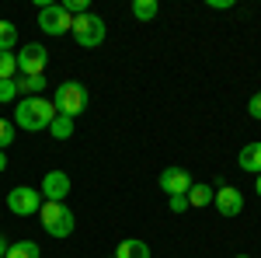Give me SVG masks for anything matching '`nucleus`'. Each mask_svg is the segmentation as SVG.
Segmentation results:
<instances>
[{"label": "nucleus", "instance_id": "1", "mask_svg": "<svg viewBox=\"0 0 261 258\" xmlns=\"http://www.w3.org/2000/svg\"><path fill=\"white\" fill-rule=\"evenodd\" d=\"M56 119V105L49 98H21L14 105V126L28 129V133H39V129H49Z\"/></svg>", "mask_w": 261, "mask_h": 258}, {"label": "nucleus", "instance_id": "2", "mask_svg": "<svg viewBox=\"0 0 261 258\" xmlns=\"http://www.w3.org/2000/svg\"><path fill=\"white\" fill-rule=\"evenodd\" d=\"M39 220H42V230H45L49 238H56V241L70 238L73 227H77V217H73V209H70L66 202H42Z\"/></svg>", "mask_w": 261, "mask_h": 258}, {"label": "nucleus", "instance_id": "3", "mask_svg": "<svg viewBox=\"0 0 261 258\" xmlns=\"http://www.w3.org/2000/svg\"><path fill=\"white\" fill-rule=\"evenodd\" d=\"M53 105H56V115L77 119L84 108H87V87H84L81 80H66V84H60V87H56Z\"/></svg>", "mask_w": 261, "mask_h": 258}, {"label": "nucleus", "instance_id": "4", "mask_svg": "<svg viewBox=\"0 0 261 258\" xmlns=\"http://www.w3.org/2000/svg\"><path fill=\"white\" fill-rule=\"evenodd\" d=\"M42 192L39 189H32V185H14L11 192H7V209L14 213V217H35L42 209Z\"/></svg>", "mask_w": 261, "mask_h": 258}, {"label": "nucleus", "instance_id": "5", "mask_svg": "<svg viewBox=\"0 0 261 258\" xmlns=\"http://www.w3.org/2000/svg\"><path fill=\"white\" fill-rule=\"evenodd\" d=\"M70 35L77 39L81 49H94V45L105 42V21H101L98 14H81V18H73Z\"/></svg>", "mask_w": 261, "mask_h": 258}, {"label": "nucleus", "instance_id": "6", "mask_svg": "<svg viewBox=\"0 0 261 258\" xmlns=\"http://www.w3.org/2000/svg\"><path fill=\"white\" fill-rule=\"evenodd\" d=\"M39 28L45 35H70V28H73V18L66 14V7L63 4H45L39 7Z\"/></svg>", "mask_w": 261, "mask_h": 258}, {"label": "nucleus", "instance_id": "7", "mask_svg": "<svg viewBox=\"0 0 261 258\" xmlns=\"http://www.w3.org/2000/svg\"><path fill=\"white\" fill-rule=\"evenodd\" d=\"M45 63H49V53L42 42H28L21 45L18 53V77H42L45 74Z\"/></svg>", "mask_w": 261, "mask_h": 258}, {"label": "nucleus", "instance_id": "8", "mask_svg": "<svg viewBox=\"0 0 261 258\" xmlns=\"http://www.w3.org/2000/svg\"><path fill=\"white\" fill-rule=\"evenodd\" d=\"M164 196H188V189H192V175L185 171V168H164L161 178H157Z\"/></svg>", "mask_w": 261, "mask_h": 258}, {"label": "nucleus", "instance_id": "9", "mask_svg": "<svg viewBox=\"0 0 261 258\" xmlns=\"http://www.w3.org/2000/svg\"><path fill=\"white\" fill-rule=\"evenodd\" d=\"M213 206L220 209V217H241L244 192L233 189V185H223V189H216V196H213Z\"/></svg>", "mask_w": 261, "mask_h": 258}, {"label": "nucleus", "instance_id": "10", "mask_svg": "<svg viewBox=\"0 0 261 258\" xmlns=\"http://www.w3.org/2000/svg\"><path fill=\"white\" fill-rule=\"evenodd\" d=\"M42 199L45 202H63V199L70 196V175H63V171H49L45 178H42Z\"/></svg>", "mask_w": 261, "mask_h": 258}, {"label": "nucleus", "instance_id": "11", "mask_svg": "<svg viewBox=\"0 0 261 258\" xmlns=\"http://www.w3.org/2000/svg\"><path fill=\"white\" fill-rule=\"evenodd\" d=\"M237 164H241V171H247V175H254L258 178L261 175V143L254 139V143H247L241 150V157H237Z\"/></svg>", "mask_w": 261, "mask_h": 258}, {"label": "nucleus", "instance_id": "12", "mask_svg": "<svg viewBox=\"0 0 261 258\" xmlns=\"http://www.w3.org/2000/svg\"><path fill=\"white\" fill-rule=\"evenodd\" d=\"M213 196H216V189L213 185H205V181H192V189H188V206H195V209H202V206H213Z\"/></svg>", "mask_w": 261, "mask_h": 258}, {"label": "nucleus", "instance_id": "13", "mask_svg": "<svg viewBox=\"0 0 261 258\" xmlns=\"http://www.w3.org/2000/svg\"><path fill=\"white\" fill-rule=\"evenodd\" d=\"M115 258H150V244L140 238H125L115 248Z\"/></svg>", "mask_w": 261, "mask_h": 258}, {"label": "nucleus", "instance_id": "14", "mask_svg": "<svg viewBox=\"0 0 261 258\" xmlns=\"http://www.w3.org/2000/svg\"><path fill=\"white\" fill-rule=\"evenodd\" d=\"M14 84H18V95H24V98H42V91L49 87L45 74L42 77H14Z\"/></svg>", "mask_w": 261, "mask_h": 258}, {"label": "nucleus", "instance_id": "15", "mask_svg": "<svg viewBox=\"0 0 261 258\" xmlns=\"http://www.w3.org/2000/svg\"><path fill=\"white\" fill-rule=\"evenodd\" d=\"M39 255H42V248L35 244V241H14L4 258H39Z\"/></svg>", "mask_w": 261, "mask_h": 258}, {"label": "nucleus", "instance_id": "16", "mask_svg": "<svg viewBox=\"0 0 261 258\" xmlns=\"http://www.w3.org/2000/svg\"><path fill=\"white\" fill-rule=\"evenodd\" d=\"M161 14V4L157 0H133V18L136 21H153Z\"/></svg>", "mask_w": 261, "mask_h": 258}, {"label": "nucleus", "instance_id": "17", "mask_svg": "<svg viewBox=\"0 0 261 258\" xmlns=\"http://www.w3.org/2000/svg\"><path fill=\"white\" fill-rule=\"evenodd\" d=\"M49 133H53V139H70V136H73V119L56 115V119H53V126H49Z\"/></svg>", "mask_w": 261, "mask_h": 258}, {"label": "nucleus", "instance_id": "18", "mask_svg": "<svg viewBox=\"0 0 261 258\" xmlns=\"http://www.w3.org/2000/svg\"><path fill=\"white\" fill-rule=\"evenodd\" d=\"M14 45H18V28H14L11 21H0V49L11 53Z\"/></svg>", "mask_w": 261, "mask_h": 258}, {"label": "nucleus", "instance_id": "19", "mask_svg": "<svg viewBox=\"0 0 261 258\" xmlns=\"http://www.w3.org/2000/svg\"><path fill=\"white\" fill-rule=\"evenodd\" d=\"M14 74H18V56L0 49V80H14Z\"/></svg>", "mask_w": 261, "mask_h": 258}, {"label": "nucleus", "instance_id": "20", "mask_svg": "<svg viewBox=\"0 0 261 258\" xmlns=\"http://www.w3.org/2000/svg\"><path fill=\"white\" fill-rule=\"evenodd\" d=\"M11 143H14V122L0 119V150H7Z\"/></svg>", "mask_w": 261, "mask_h": 258}, {"label": "nucleus", "instance_id": "21", "mask_svg": "<svg viewBox=\"0 0 261 258\" xmlns=\"http://www.w3.org/2000/svg\"><path fill=\"white\" fill-rule=\"evenodd\" d=\"M14 98H18V84L14 80H0V105H7Z\"/></svg>", "mask_w": 261, "mask_h": 258}, {"label": "nucleus", "instance_id": "22", "mask_svg": "<svg viewBox=\"0 0 261 258\" xmlns=\"http://www.w3.org/2000/svg\"><path fill=\"white\" fill-rule=\"evenodd\" d=\"M167 206H171V213H185V209H188V199L185 196H167Z\"/></svg>", "mask_w": 261, "mask_h": 258}, {"label": "nucleus", "instance_id": "23", "mask_svg": "<svg viewBox=\"0 0 261 258\" xmlns=\"http://www.w3.org/2000/svg\"><path fill=\"white\" fill-rule=\"evenodd\" d=\"M247 112H251V119L261 122V91H258V95H251V101H247Z\"/></svg>", "mask_w": 261, "mask_h": 258}, {"label": "nucleus", "instance_id": "24", "mask_svg": "<svg viewBox=\"0 0 261 258\" xmlns=\"http://www.w3.org/2000/svg\"><path fill=\"white\" fill-rule=\"evenodd\" d=\"M209 7H216V11H230V7H233V0H209Z\"/></svg>", "mask_w": 261, "mask_h": 258}, {"label": "nucleus", "instance_id": "25", "mask_svg": "<svg viewBox=\"0 0 261 258\" xmlns=\"http://www.w3.org/2000/svg\"><path fill=\"white\" fill-rule=\"evenodd\" d=\"M7 248H11V244H7V241H4V234H0V258L7 255Z\"/></svg>", "mask_w": 261, "mask_h": 258}, {"label": "nucleus", "instance_id": "26", "mask_svg": "<svg viewBox=\"0 0 261 258\" xmlns=\"http://www.w3.org/2000/svg\"><path fill=\"white\" fill-rule=\"evenodd\" d=\"M4 171H7V154L0 150V175H4Z\"/></svg>", "mask_w": 261, "mask_h": 258}, {"label": "nucleus", "instance_id": "27", "mask_svg": "<svg viewBox=\"0 0 261 258\" xmlns=\"http://www.w3.org/2000/svg\"><path fill=\"white\" fill-rule=\"evenodd\" d=\"M254 192H258V196H261V175H258V181H254Z\"/></svg>", "mask_w": 261, "mask_h": 258}, {"label": "nucleus", "instance_id": "28", "mask_svg": "<svg viewBox=\"0 0 261 258\" xmlns=\"http://www.w3.org/2000/svg\"><path fill=\"white\" fill-rule=\"evenodd\" d=\"M233 258H251V255H233Z\"/></svg>", "mask_w": 261, "mask_h": 258}]
</instances>
